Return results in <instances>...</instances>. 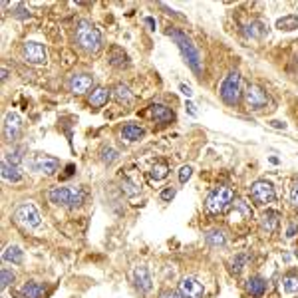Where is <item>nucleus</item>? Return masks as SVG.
<instances>
[{"mask_svg": "<svg viewBox=\"0 0 298 298\" xmlns=\"http://www.w3.org/2000/svg\"><path fill=\"white\" fill-rule=\"evenodd\" d=\"M169 36L173 38V42L177 44V48L181 50V54H183V58H185V62L191 66V70L195 72V74H201L203 72V60H201V54H199V50L195 48V44L187 38V34H183L181 30H169Z\"/></svg>", "mask_w": 298, "mask_h": 298, "instance_id": "nucleus-1", "label": "nucleus"}, {"mask_svg": "<svg viewBox=\"0 0 298 298\" xmlns=\"http://www.w3.org/2000/svg\"><path fill=\"white\" fill-rule=\"evenodd\" d=\"M76 42L82 50L96 54L101 48V34L90 20H80L76 26Z\"/></svg>", "mask_w": 298, "mask_h": 298, "instance_id": "nucleus-2", "label": "nucleus"}, {"mask_svg": "<svg viewBox=\"0 0 298 298\" xmlns=\"http://www.w3.org/2000/svg\"><path fill=\"white\" fill-rule=\"evenodd\" d=\"M48 199L50 203H54L58 207L74 209V207H78V205L84 203L86 191L80 189V187H54V189H50Z\"/></svg>", "mask_w": 298, "mask_h": 298, "instance_id": "nucleus-3", "label": "nucleus"}, {"mask_svg": "<svg viewBox=\"0 0 298 298\" xmlns=\"http://www.w3.org/2000/svg\"><path fill=\"white\" fill-rule=\"evenodd\" d=\"M233 199H235L233 189H231V187L221 185V187L213 189V191L207 195L205 209H207V213H211V215H219V213H223V211H225V209L233 203Z\"/></svg>", "mask_w": 298, "mask_h": 298, "instance_id": "nucleus-4", "label": "nucleus"}, {"mask_svg": "<svg viewBox=\"0 0 298 298\" xmlns=\"http://www.w3.org/2000/svg\"><path fill=\"white\" fill-rule=\"evenodd\" d=\"M241 74L239 72H231L223 82H221V88H219V94L223 101L227 105H237L241 101Z\"/></svg>", "mask_w": 298, "mask_h": 298, "instance_id": "nucleus-5", "label": "nucleus"}, {"mask_svg": "<svg viewBox=\"0 0 298 298\" xmlns=\"http://www.w3.org/2000/svg\"><path fill=\"white\" fill-rule=\"evenodd\" d=\"M14 221L24 225V227H28V229H36V227H40L42 217H40V211L36 209L34 203H22L14 211Z\"/></svg>", "mask_w": 298, "mask_h": 298, "instance_id": "nucleus-6", "label": "nucleus"}, {"mask_svg": "<svg viewBox=\"0 0 298 298\" xmlns=\"http://www.w3.org/2000/svg\"><path fill=\"white\" fill-rule=\"evenodd\" d=\"M245 101H247L248 109L260 111V109H264V107L270 103V98H268V94H266L260 86L248 84L247 90H245Z\"/></svg>", "mask_w": 298, "mask_h": 298, "instance_id": "nucleus-7", "label": "nucleus"}, {"mask_svg": "<svg viewBox=\"0 0 298 298\" xmlns=\"http://www.w3.org/2000/svg\"><path fill=\"white\" fill-rule=\"evenodd\" d=\"M250 197H252V201L256 205H268V203H274L276 201V193H274L272 183H268V181H256L250 187Z\"/></svg>", "mask_w": 298, "mask_h": 298, "instance_id": "nucleus-8", "label": "nucleus"}, {"mask_svg": "<svg viewBox=\"0 0 298 298\" xmlns=\"http://www.w3.org/2000/svg\"><path fill=\"white\" fill-rule=\"evenodd\" d=\"M30 167H32L34 171H38V173L54 175V173L58 171V167H60V161H58L56 157H50V155H44V153H38V155H34Z\"/></svg>", "mask_w": 298, "mask_h": 298, "instance_id": "nucleus-9", "label": "nucleus"}, {"mask_svg": "<svg viewBox=\"0 0 298 298\" xmlns=\"http://www.w3.org/2000/svg\"><path fill=\"white\" fill-rule=\"evenodd\" d=\"M20 129H22V117H20V113L8 111L6 117H4V125H2V131H4L6 141H14L20 135Z\"/></svg>", "mask_w": 298, "mask_h": 298, "instance_id": "nucleus-10", "label": "nucleus"}, {"mask_svg": "<svg viewBox=\"0 0 298 298\" xmlns=\"http://www.w3.org/2000/svg\"><path fill=\"white\" fill-rule=\"evenodd\" d=\"M22 56L30 64H44L48 60V52L44 48V44H40V42H26L22 46Z\"/></svg>", "mask_w": 298, "mask_h": 298, "instance_id": "nucleus-11", "label": "nucleus"}, {"mask_svg": "<svg viewBox=\"0 0 298 298\" xmlns=\"http://www.w3.org/2000/svg\"><path fill=\"white\" fill-rule=\"evenodd\" d=\"M179 292L183 294V298H203L205 296V288L193 276H185L179 282Z\"/></svg>", "mask_w": 298, "mask_h": 298, "instance_id": "nucleus-12", "label": "nucleus"}, {"mask_svg": "<svg viewBox=\"0 0 298 298\" xmlns=\"http://www.w3.org/2000/svg\"><path fill=\"white\" fill-rule=\"evenodd\" d=\"M92 86H94V78L88 76V74H76L68 82V88H70L72 94H86Z\"/></svg>", "mask_w": 298, "mask_h": 298, "instance_id": "nucleus-13", "label": "nucleus"}, {"mask_svg": "<svg viewBox=\"0 0 298 298\" xmlns=\"http://www.w3.org/2000/svg\"><path fill=\"white\" fill-rule=\"evenodd\" d=\"M235 211L229 215V221L235 225V223H245L248 221L250 217H252V209H250V205H247L245 201H241V199H235Z\"/></svg>", "mask_w": 298, "mask_h": 298, "instance_id": "nucleus-14", "label": "nucleus"}, {"mask_svg": "<svg viewBox=\"0 0 298 298\" xmlns=\"http://www.w3.org/2000/svg\"><path fill=\"white\" fill-rule=\"evenodd\" d=\"M133 282H135V286H137L139 292H149L151 290V276H149L147 266H143V264L135 266V270H133Z\"/></svg>", "mask_w": 298, "mask_h": 298, "instance_id": "nucleus-15", "label": "nucleus"}, {"mask_svg": "<svg viewBox=\"0 0 298 298\" xmlns=\"http://www.w3.org/2000/svg\"><path fill=\"white\" fill-rule=\"evenodd\" d=\"M280 292L284 296H292L298 292V270H290L280 278Z\"/></svg>", "mask_w": 298, "mask_h": 298, "instance_id": "nucleus-16", "label": "nucleus"}, {"mask_svg": "<svg viewBox=\"0 0 298 298\" xmlns=\"http://www.w3.org/2000/svg\"><path fill=\"white\" fill-rule=\"evenodd\" d=\"M20 298H44L46 296V286L40 282H26L20 290H18Z\"/></svg>", "mask_w": 298, "mask_h": 298, "instance_id": "nucleus-17", "label": "nucleus"}, {"mask_svg": "<svg viewBox=\"0 0 298 298\" xmlns=\"http://www.w3.org/2000/svg\"><path fill=\"white\" fill-rule=\"evenodd\" d=\"M151 117H153L157 123H169V121L175 119V113H173L167 105L153 103V105H151Z\"/></svg>", "mask_w": 298, "mask_h": 298, "instance_id": "nucleus-18", "label": "nucleus"}, {"mask_svg": "<svg viewBox=\"0 0 298 298\" xmlns=\"http://www.w3.org/2000/svg\"><path fill=\"white\" fill-rule=\"evenodd\" d=\"M2 179H4V181H10V183L22 181L20 165H14V163H10L8 159H2Z\"/></svg>", "mask_w": 298, "mask_h": 298, "instance_id": "nucleus-19", "label": "nucleus"}, {"mask_svg": "<svg viewBox=\"0 0 298 298\" xmlns=\"http://www.w3.org/2000/svg\"><path fill=\"white\" fill-rule=\"evenodd\" d=\"M278 223H280V213H276V211H266L260 219V227L266 233H274L278 229Z\"/></svg>", "mask_w": 298, "mask_h": 298, "instance_id": "nucleus-20", "label": "nucleus"}, {"mask_svg": "<svg viewBox=\"0 0 298 298\" xmlns=\"http://www.w3.org/2000/svg\"><path fill=\"white\" fill-rule=\"evenodd\" d=\"M247 290L252 296L260 298L266 292V280L262 276H250L247 280Z\"/></svg>", "mask_w": 298, "mask_h": 298, "instance_id": "nucleus-21", "label": "nucleus"}, {"mask_svg": "<svg viewBox=\"0 0 298 298\" xmlns=\"http://www.w3.org/2000/svg\"><path fill=\"white\" fill-rule=\"evenodd\" d=\"M143 127H139V125H135V123H127L123 129H121V137L125 139V141H139L141 137H143Z\"/></svg>", "mask_w": 298, "mask_h": 298, "instance_id": "nucleus-22", "label": "nucleus"}, {"mask_svg": "<svg viewBox=\"0 0 298 298\" xmlns=\"http://www.w3.org/2000/svg\"><path fill=\"white\" fill-rule=\"evenodd\" d=\"M2 258H4L6 262L20 264V262L24 260V252H22V248H20V247H16V245H10V247L2 252Z\"/></svg>", "mask_w": 298, "mask_h": 298, "instance_id": "nucleus-23", "label": "nucleus"}, {"mask_svg": "<svg viewBox=\"0 0 298 298\" xmlns=\"http://www.w3.org/2000/svg\"><path fill=\"white\" fill-rule=\"evenodd\" d=\"M243 32H245L247 38H262L264 32H266V26H264L262 22H258V20H252L250 24H247V26L243 28Z\"/></svg>", "mask_w": 298, "mask_h": 298, "instance_id": "nucleus-24", "label": "nucleus"}, {"mask_svg": "<svg viewBox=\"0 0 298 298\" xmlns=\"http://www.w3.org/2000/svg\"><path fill=\"white\" fill-rule=\"evenodd\" d=\"M113 98L117 99L119 103H125V105H129V103L133 101V94L129 92V88H127L125 84H117V86L113 88Z\"/></svg>", "mask_w": 298, "mask_h": 298, "instance_id": "nucleus-25", "label": "nucleus"}, {"mask_svg": "<svg viewBox=\"0 0 298 298\" xmlns=\"http://www.w3.org/2000/svg\"><path fill=\"white\" fill-rule=\"evenodd\" d=\"M107 99H109V92H107L105 88H96V90L92 92V96H90V105L101 107V105L107 103Z\"/></svg>", "mask_w": 298, "mask_h": 298, "instance_id": "nucleus-26", "label": "nucleus"}, {"mask_svg": "<svg viewBox=\"0 0 298 298\" xmlns=\"http://www.w3.org/2000/svg\"><path fill=\"white\" fill-rule=\"evenodd\" d=\"M276 28H278V30H286V32L296 30L298 28V16H294V14H288V16L278 18V20H276Z\"/></svg>", "mask_w": 298, "mask_h": 298, "instance_id": "nucleus-27", "label": "nucleus"}, {"mask_svg": "<svg viewBox=\"0 0 298 298\" xmlns=\"http://www.w3.org/2000/svg\"><path fill=\"white\" fill-rule=\"evenodd\" d=\"M167 175H169V167H167V163H163V161L155 163V165L151 167V171H149V177H151L153 181H161V179H165Z\"/></svg>", "mask_w": 298, "mask_h": 298, "instance_id": "nucleus-28", "label": "nucleus"}, {"mask_svg": "<svg viewBox=\"0 0 298 298\" xmlns=\"http://www.w3.org/2000/svg\"><path fill=\"white\" fill-rule=\"evenodd\" d=\"M207 243H209L211 247H223V245L227 243V239H225L223 231H211V233L207 235Z\"/></svg>", "mask_w": 298, "mask_h": 298, "instance_id": "nucleus-29", "label": "nucleus"}, {"mask_svg": "<svg viewBox=\"0 0 298 298\" xmlns=\"http://www.w3.org/2000/svg\"><path fill=\"white\" fill-rule=\"evenodd\" d=\"M12 282H14V272H12L10 268L2 266V268H0V288L4 290V288H8Z\"/></svg>", "mask_w": 298, "mask_h": 298, "instance_id": "nucleus-30", "label": "nucleus"}, {"mask_svg": "<svg viewBox=\"0 0 298 298\" xmlns=\"http://www.w3.org/2000/svg\"><path fill=\"white\" fill-rule=\"evenodd\" d=\"M119 157V153L115 151L113 147H105V149H101V161L103 163H107V165H111L115 159Z\"/></svg>", "mask_w": 298, "mask_h": 298, "instance_id": "nucleus-31", "label": "nucleus"}, {"mask_svg": "<svg viewBox=\"0 0 298 298\" xmlns=\"http://www.w3.org/2000/svg\"><path fill=\"white\" fill-rule=\"evenodd\" d=\"M247 260H248L247 254H239V256L235 258V262H233V272H235V274H239V272H241V268H243V264H245Z\"/></svg>", "mask_w": 298, "mask_h": 298, "instance_id": "nucleus-32", "label": "nucleus"}, {"mask_svg": "<svg viewBox=\"0 0 298 298\" xmlns=\"http://www.w3.org/2000/svg\"><path fill=\"white\" fill-rule=\"evenodd\" d=\"M191 173H193L191 165H183V167L179 169V181H181V183H187V179L191 177Z\"/></svg>", "mask_w": 298, "mask_h": 298, "instance_id": "nucleus-33", "label": "nucleus"}, {"mask_svg": "<svg viewBox=\"0 0 298 298\" xmlns=\"http://www.w3.org/2000/svg\"><path fill=\"white\" fill-rule=\"evenodd\" d=\"M290 203H292L294 209H298V181L292 185V191H290Z\"/></svg>", "mask_w": 298, "mask_h": 298, "instance_id": "nucleus-34", "label": "nucleus"}, {"mask_svg": "<svg viewBox=\"0 0 298 298\" xmlns=\"http://www.w3.org/2000/svg\"><path fill=\"white\" fill-rule=\"evenodd\" d=\"M173 197H175V189L173 187H167V189L161 191V201H171Z\"/></svg>", "mask_w": 298, "mask_h": 298, "instance_id": "nucleus-35", "label": "nucleus"}, {"mask_svg": "<svg viewBox=\"0 0 298 298\" xmlns=\"http://www.w3.org/2000/svg\"><path fill=\"white\" fill-rule=\"evenodd\" d=\"M161 298H183V294L177 290H165V292H161Z\"/></svg>", "mask_w": 298, "mask_h": 298, "instance_id": "nucleus-36", "label": "nucleus"}, {"mask_svg": "<svg viewBox=\"0 0 298 298\" xmlns=\"http://www.w3.org/2000/svg\"><path fill=\"white\" fill-rule=\"evenodd\" d=\"M181 92H183V96H187V98L193 96V90H191L189 86H185V84H181Z\"/></svg>", "mask_w": 298, "mask_h": 298, "instance_id": "nucleus-37", "label": "nucleus"}, {"mask_svg": "<svg viewBox=\"0 0 298 298\" xmlns=\"http://www.w3.org/2000/svg\"><path fill=\"white\" fill-rule=\"evenodd\" d=\"M16 16H18V18H28V16H30V12H26V10L20 6V8H18V12H16Z\"/></svg>", "mask_w": 298, "mask_h": 298, "instance_id": "nucleus-38", "label": "nucleus"}, {"mask_svg": "<svg viewBox=\"0 0 298 298\" xmlns=\"http://www.w3.org/2000/svg\"><path fill=\"white\" fill-rule=\"evenodd\" d=\"M270 125L276 127V129H286V123L284 121H270Z\"/></svg>", "mask_w": 298, "mask_h": 298, "instance_id": "nucleus-39", "label": "nucleus"}, {"mask_svg": "<svg viewBox=\"0 0 298 298\" xmlns=\"http://www.w3.org/2000/svg\"><path fill=\"white\" fill-rule=\"evenodd\" d=\"M185 107H187V111H189L191 115H197V111H195V105H193L191 101H187V105H185Z\"/></svg>", "mask_w": 298, "mask_h": 298, "instance_id": "nucleus-40", "label": "nucleus"}, {"mask_svg": "<svg viewBox=\"0 0 298 298\" xmlns=\"http://www.w3.org/2000/svg\"><path fill=\"white\" fill-rule=\"evenodd\" d=\"M74 171H76V165H68V167H66V175H64V177L74 175Z\"/></svg>", "mask_w": 298, "mask_h": 298, "instance_id": "nucleus-41", "label": "nucleus"}, {"mask_svg": "<svg viewBox=\"0 0 298 298\" xmlns=\"http://www.w3.org/2000/svg\"><path fill=\"white\" fill-rule=\"evenodd\" d=\"M145 24L149 26V30H155V20H153L151 16H147V18H145Z\"/></svg>", "mask_w": 298, "mask_h": 298, "instance_id": "nucleus-42", "label": "nucleus"}, {"mask_svg": "<svg viewBox=\"0 0 298 298\" xmlns=\"http://www.w3.org/2000/svg\"><path fill=\"white\" fill-rule=\"evenodd\" d=\"M294 233H296V225H290V227H288V235H286V237H294Z\"/></svg>", "mask_w": 298, "mask_h": 298, "instance_id": "nucleus-43", "label": "nucleus"}, {"mask_svg": "<svg viewBox=\"0 0 298 298\" xmlns=\"http://www.w3.org/2000/svg\"><path fill=\"white\" fill-rule=\"evenodd\" d=\"M6 76H8V70H6V68H2V80H6Z\"/></svg>", "mask_w": 298, "mask_h": 298, "instance_id": "nucleus-44", "label": "nucleus"}, {"mask_svg": "<svg viewBox=\"0 0 298 298\" xmlns=\"http://www.w3.org/2000/svg\"><path fill=\"white\" fill-rule=\"evenodd\" d=\"M296 254H298V252H296Z\"/></svg>", "mask_w": 298, "mask_h": 298, "instance_id": "nucleus-45", "label": "nucleus"}]
</instances>
